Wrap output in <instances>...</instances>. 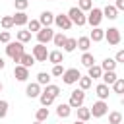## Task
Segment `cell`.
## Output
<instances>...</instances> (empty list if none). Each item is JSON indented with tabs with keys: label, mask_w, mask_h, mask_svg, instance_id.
I'll use <instances>...</instances> for the list:
<instances>
[{
	"label": "cell",
	"mask_w": 124,
	"mask_h": 124,
	"mask_svg": "<svg viewBox=\"0 0 124 124\" xmlns=\"http://www.w3.org/2000/svg\"><path fill=\"white\" fill-rule=\"evenodd\" d=\"M45 93H48V95H52V97L56 99V97L60 95V87H58V85H50V83H48V85H45Z\"/></svg>",
	"instance_id": "obj_32"
},
{
	"label": "cell",
	"mask_w": 124,
	"mask_h": 124,
	"mask_svg": "<svg viewBox=\"0 0 124 124\" xmlns=\"http://www.w3.org/2000/svg\"><path fill=\"white\" fill-rule=\"evenodd\" d=\"M21 66H25V68H31L33 64H35V58H33V54H27V52H23L21 56H19V60H17Z\"/></svg>",
	"instance_id": "obj_20"
},
{
	"label": "cell",
	"mask_w": 124,
	"mask_h": 124,
	"mask_svg": "<svg viewBox=\"0 0 124 124\" xmlns=\"http://www.w3.org/2000/svg\"><path fill=\"white\" fill-rule=\"evenodd\" d=\"M114 8L120 12V10H124V0H116V4H114Z\"/></svg>",
	"instance_id": "obj_45"
},
{
	"label": "cell",
	"mask_w": 124,
	"mask_h": 124,
	"mask_svg": "<svg viewBox=\"0 0 124 124\" xmlns=\"http://www.w3.org/2000/svg\"><path fill=\"white\" fill-rule=\"evenodd\" d=\"M74 124H85V122H81V120H76V122H74Z\"/></svg>",
	"instance_id": "obj_47"
},
{
	"label": "cell",
	"mask_w": 124,
	"mask_h": 124,
	"mask_svg": "<svg viewBox=\"0 0 124 124\" xmlns=\"http://www.w3.org/2000/svg\"><path fill=\"white\" fill-rule=\"evenodd\" d=\"M25 93H27L29 99H35V97L41 95V85H39L37 81H35V83H29V85L25 87Z\"/></svg>",
	"instance_id": "obj_13"
},
{
	"label": "cell",
	"mask_w": 124,
	"mask_h": 124,
	"mask_svg": "<svg viewBox=\"0 0 124 124\" xmlns=\"http://www.w3.org/2000/svg\"><path fill=\"white\" fill-rule=\"evenodd\" d=\"M91 118V112H89V108L87 107H78V120H81V122H87Z\"/></svg>",
	"instance_id": "obj_23"
},
{
	"label": "cell",
	"mask_w": 124,
	"mask_h": 124,
	"mask_svg": "<svg viewBox=\"0 0 124 124\" xmlns=\"http://www.w3.org/2000/svg\"><path fill=\"white\" fill-rule=\"evenodd\" d=\"M52 23H56L60 29H64V31H68L70 27H72V21H70V17L66 16V14H60V16H54V21Z\"/></svg>",
	"instance_id": "obj_10"
},
{
	"label": "cell",
	"mask_w": 124,
	"mask_h": 124,
	"mask_svg": "<svg viewBox=\"0 0 124 124\" xmlns=\"http://www.w3.org/2000/svg\"><path fill=\"white\" fill-rule=\"evenodd\" d=\"M78 83H79V89H83V91H85V89H89V87H91L93 79H91L89 76H81V78L78 79Z\"/></svg>",
	"instance_id": "obj_28"
},
{
	"label": "cell",
	"mask_w": 124,
	"mask_h": 124,
	"mask_svg": "<svg viewBox=\"0 0 124 124\" xmlns=\"http://www.w3.org/2000/svg\"><path fill=\"white\" fill-rule=\"evenodd\" d=\"M64 41H66V35H64L62 31H58V33L52 35V43H54V46H62Z\"/></svg>",
	"instance_id": "obj_29"
},
{
	"label": "cell",
	"mask_w": 124,
	"mask_h": 124,
	"mask_svg": "<svg viewBox=\"0 0 124 124\" xmlns=\"http://www.w3.org/2000/svg\"><path fill=\"white\" fill-rule=\"evenodd\" d=\"M79 78H81V74H79L78 68H68V70H64V74H62V79H64V83H68V85L78 83Z\"/></svg>",
	"instance_id": "obj_5"
},
{
	"label": "cell",
	"mask_w": 124,
	"mask_h": 124,
	"mask_svg": "<svg viewBox=\"0 0 124 124\" xmlns=\"http://www.w3.org/2000/svg\"><path fill=\"white\" fill-rule=\"evenodd\" d=\"M37 83H39V85H48V83H50V74L39 72V74H37Z\"/></svg>",
	"instance_id": "obj_27"
},
{
	"label": "cell",
	"mask_w": 124,
	"mask_h": 124,
	"mask_svg": "<svg viewBox=\"0 0 124 124\" xmlns=\"http://www.w3.org/2000/svg\"><path fill=\"white\" fill-rule=\"evenodd\" d=\"M87 70H89V74H87V76H89L91 79H99V78H101V74H103V70H101V66H97V64H93V66H89Z\"/></svg>",
	"instance_id": "obj_25"
},
{
	"label": "cell",
	"mask_w": 124,
	"mask_h": 124,
	"mask_svg": "<svg viewBox=\"0 0 124 124\" xmlns=\"http://www.w3.org/2000/svg\"><path fill=\"white\" fill-rule=\"evenodd\" d=\"M64 74V68H62V64H54V68H52V76H62Z\"/></svg>",
	"instance_id": "obj_42"
},
{
	"label": "cell",
	"mask_w": 124,
	"mask_h": 124,
	"mask_svg": "<svg viewBox=\"0 0 124 124\" xmlns=\"http://www.w3.org/2000/svg\"><path fill=\"white\" fill-rule=\"evenodd\" d=\"M89 46H91V39H89V37H79V39H76V48L87 52Z\"/></svg>",
	"instance_id": "obj_15"
},
{
	"label": "cell",
	"mask_w": 124,
	"mask_h": 124,
	"mask_svg": "<svg viewBox=\"0 0 124 124\" xmlns=\"http://www.w3.org/2000/svg\"><path fill=\"white\" fill-rule=\"evenodd\" d=\"M33 58L37 60V62H46V56H48V50H46V46L43 45V43H39V45H35L33 46Z\"/></svg>",
	"instance_id": "obj_8"
},
{
	"label": "cell",
	"mask_w": 124,
	"mask_h": 124,
	"mask_svg": "<svg viewBox=\"0 0 124 124\" xmlns=\"http://www.w3.org/2000/svg\"><path fill=\"white\" fill-rule=\"evenodd\" d=\"M27 31H31V33H37L39 29H41V23H39V19H29L27 21Z\"/></svg>",
	"instance_id": "obj_36"
},
{
	"label": "cell",
	"mask_w": 124,
	"mask_h": 124,
	"mask_svg": "<svg viewBox=\"0 0 124 124\" xmlns=\"http://www.w3.org/2000/svg\"><path fill=\"white\" fill-rule=\"evenodd\" d=\"M116 68V60L114 58H105L103 62H101V70L103 72H112Z\"/></svg>",
	"instance_id": "obj_22"
},
{
	"label": "cell",
	"mask_w": 124,
	"mask_h": 124,
	"mask_svg": "<svg viewBox=\"0 0 124 124\" xmlns=\"http://www.w3.org/2000/svg\"><path fill=\"white\" fill-rule=\"evenodd\" d=\"M14 4H16V10L17 12H25V8L29 6V0H16Z\"/></svg>",
	"instance_id": "obj_40"
},
{
	"label": "cell",
	"mask_w": 124,
	"mask_h": 124,
	"mask_svg": "<svg viewBox=\"0 0 124 124\" xmlns=\"http://www.w3.org/2000/svg\"><path fill=\"white\" fill-rule=\"evenodd\" d=\"M12 19H14V25H19V27L29 21V17H27L25 12H16V16H12Z\"/></svg>",
	"instance_id": "obj_17"
},
{
	"label": "cell",
	"mask_w": 124,
	"mask_h": 124,
	"mask_svg": "<svg viewBox=\"0 0 124 124\" xmlns=\"http://www.w3.org/2000/svg\"><path fill=\"white\" fill-rule=\"evenodd\" d=\"M83 101H85V91H83V89H74V91L70 93L68 105H70L72 108H78V107L83 105Z\"/></svg>",
	"instance_id": "obj_3"
},
{
	"label": "cell",
	"mask_w": 124,
	"mask_h": 124,
	"mask_svg": "<svg viewBox=\"0 0 124 124\" xmlns=\"http://www.w3.org/2000/svg\"><path fill=\"white\" fill-rule=\"evenodd\" d=\"M85 21L91 25V27H99L101 21H103V12L99 8H91L89 10V16H85Z\"/></svg>",
	"instance_id": "obj_4"
},
{
	"label": "cell",
	"mask_w": 124,
	"mask_h": 124,
	"mask_svg": "<svg viewBox=\"0 0 124 124\" xmlns=\"http://www.w3.org/2000/svg\"><path fill=\"white\" fill-rule=\"evenodd\" d=\"M114 60H116V64H118V62H124V50H118V52H116V58H114Z\"/></svg>",
	"instance_id": "obj_44"
},
{
	"label": "cell",
	"mask_w": 124,
	"mask_h": 124,
	"mask_svg": "<svg viewBox=\"0 0 124 124\" xmlns=\"http://www.w3.org/2000/svg\"><path fill=\"white\" fill-rule=\"evenodd\" d=\"M120 122H122V114L118 110L108 112V124H120Z\"/></svg>",
	"instance_id": "obj_33"
},
{
	"label": "cell",
	"mask_w": 124,
	"mask_h": 124,
	"mask_svg": "<svg viewBox=\"0 0 124 124\" xmlns=\"http://www.w3.org/2000/svg\"><path fill=\"white\" fill-rule=\"evenodd\" d=\"M4 66H6V62H4V58L0 56V70H4Z\"/></svg>",
	"instance_id": "obj_46"
},
{
	"label": "cell",
	"mask_w": 124,
	"mask_h": 124,
	"mask_svg": "<svg viewBox=\"0 0 124 124\" xmlns=\"http://www.w3.org/2000/svg\"><path fill=\"white\" fill-rule=\"evenodd\" d=\"M62 48H64V52H74V50H76V39H68V37H66Z\"/></svg>",
	"instance_id": "obj_30"
},
{
	"label": "cell",
	"mask_w": 124,
	"mask_h": 124,
	"mask_svg": "<svg viewBox=\"0 0 124 124\" xmlns=\"http://www.w3.org/2000/svg\"><path fill=\"white\" fill-rule=\"evenodd\" d=\"M6 114H8V101L0 99V118H4Z\"/></svg>",
	"instance_id": "obj_41"
},
{
	"label": "cell",
	"mask_w": 124,
	"mask_h": 124,
	"mask_svg": "<svg viewBox=\"0 0 124 124\" xmlns=\"http://www.w3.org/2000/svg\"><path fill=\"white\" fill-rule=\"evenodd\" d=\"M101 12H103V17H108V19H116V17H118V10H116L114 6H110V4H108L105 10H101Z\"/></svg>",
	"instance_id": "obj_21"
},
{
	"label": "cell",
	"mask_w": 124,
	"mask_h": 124,
	"mask_svg": "<svg viewBox=\"0 0 124 124\" xmlns=\"http://www.w3.org/2000/svg\"><path fill=\"white\" fill-rule=\"evenodd\" d=\"M52 35H54V31H52L50 27H41V29L37 31V41L43 43V45H46L48 41H52Z\"/></svg>",
	"instance_id": "obj_9"
},
{
	"label": "cell",
	"mask_w": 124,
	"mask_h": 124,
	"mask_svg": "<svg viewBox=\"0 0 124 124\" xmlns=\"http://www.w3.org/2000/svg\"><path fill=\"white\" fill-rule=\"evenodd\" d=\"M78 8H79L81 12H89V10L93 8V2H91V0H79Z\"/></svg>",
	"instance_id": "obj_38"
},
{
	"label": "cell",
	"mask_w": 124,
	"mask_h": 124,
	"mask_svg": "<svg viewBox=\"0 0 124 124\" xmlns=\"http://www.w3.org/2000/svg\"><path fill=\"white\" fill-rule=\"evenodd\" d=\"M89 112H91V116H95V118H101V116H105L107 112H108V105L105 103V101H97V103H93V107L89 108Z\"/></svg>",
	"instance_id": "obj_6"
},
{
	"label": "cell",
	"mask_w": 124,
	"mask_h": 124,
	"mask_svg": "<svg viewBox=\"0 0 124 124\" xmlns=\"http://www.w3.org/2000/svg\"><path fill=\"white\" fill-rule=\"evenodd\" d=\"M89 39H91L93 43H99V41H103V39H105V29H101V27H93V29H91V35H89Z\"/></svg>",
	"instance_id": "obj_18"
},
{
	"label": "cell",
	"mask_w": 124,
	"mask_h": 124,
	"mask_svg": "<svg viewBox=\"0 0 124 124\" xmlns=\"http://www.w3.org/2000/svg\"><path fill=\"white\" fill-rule=\"evenodd\" d=\"M17 41L19 43H27V41H31V31H17Z\"/></svg>",
	"instance_id": "obj_37"
},
{
	"label": "cell",
	"mask_w": 124,
	"mask_h": 124,
	"mask_svg": "<svg viewBox=\"0 0 124 124\" xmlns=\"http://www.w3.org/2000/svg\"><path fill=\"white\" fill-rule=\"evenodd\" d=\"M70 112H72V107H70L68 103H62V105H58V107H56V114H58L60 118H68V116H70Z\"/></svg>",
	"instance_id": "obj_19"
},
{
	"label": "cell",
	"mask_w": 124,
	"mask_h": 124,
	"mask_svg": "<svg viewBox=\"0 0 124 124\" xmlns=\"http://www.w3.org/2000/svg\"><path fill=\"white\" fill-rule=\"evenodd\" d=\"M39 101H41V105H43V107H48V105H52V103H54V97H52V95H48V93H45V91H41Z\"/></svg>",
	"instance_id": "obj_26"
},
{
	"label": "cell",
	"mask_w": 124,
	"mask_h": 124,
	"mask_svg": "<svg viewBox=\"0 0 124 124\" xmlns=\"http://www.w3.org/2000/svg\"><path fill=\"white\" fill-rule=\"evenodd\" d=\"M8 46H6V54L14 60V62H17L19 60V56L25 52L23 50V43H19V41H10V43H6Z\"/></svg>",
	"instance_id": "obj_1"
},
{
	"label": "cell",
	"mask_w": 124,
	"mask_h": 124,
	"mask_svg": "<svg viewBox=\"0 0 124 124\" xmlns=\"http://www.w3.org/2000/svg\"><path fill=\"white\" fill-rule=\"evenodd\" d=\"M35 118H37L39 122H43V120H46V118H48V108H46V107H43V108H39V110L35 112Z\"/></svg>",
	"instance_id": "obj_35"
},
{
	"label": "cell",
	"mask_w": 124,
	"mask_h": 124,
	"mask_svg": "<svg viewBox=\"0 0 124 124\" xmlns=\"http://www.w3.org/2000/svg\"><path fill=\"white\" fill-rule=\"evenodd\" d=\"M68 17H70V21H72V25H85L87 21H85V16H83V12L78 8V6H74V8H70L68 10V14H66Z\"/></svg>",
	"instance_id": "obj_2"
},
{
	"label": "cell",
	"mask_w": 124,
	"mask_h": 124,
	"mask_svg": "<svg viewBox=\"0 0 124 124\" xmlns=\"http://www.w3.org/2000/svg\"><path fill=\"white\" fill-rule=\"evenodd\" d=\"M0 23H2L4 29H10V27L14 25V19H12V16H4V17L0 19Z\"/></svg>",
	"instance_id": "obj_39"
},
{
	"label": "cell",
	"mask_w": 124,
	"mask_h": 124,
	"mask_svg": "<svg viewBox=\"0 0 124 124\" xmlns=\"http://www.w3.org/2000/svg\"><path fill=\"white\" fill-rule=\"evenodd\" d=\"M0 91H2V81H0Z\"/></svg>",
	"instance_id": "obj_49"
},
{
	"label": "cell",
	"mask_w": 124,
	"mask_h": 124,
	"mask_svg": "<svg viewBox=\"0 0 124 124\" xmlns=\"http://www.w3.org/2000/svg\"><path fill=\"white\" fill-rule=\"evenodd\" d=\"M81 64H83L85 68L93 66V64H95V58H93V54H91V52H83V56H81Z\"/></svg>",
	"instance_id": "obj_31"
},
{
	"label": "cell",
	"mask_w": 124,
	"mask_h": 124,
	"mask_svg": "<svg viewBox=\"0 0 124 124\" xmlns=\"http://www.w3.org/2000/svg\"><path fill=\"white\" fill-rule=\"evenodd\" d=\"M10 41H12V35L8 31H2L0 33V43H10Z\"/></svg>",
	"instance_id": "obj_43"
},
{
	"label": "cell",
	"mask_w": 124,
	"mask_h": 124,
	"mask_svg": "<svg viewBox=\"0 0 124 124\" xmlns=\"http://www.w3.org/2000/svg\"><path fill=\"white\" fill-rule=\"evenodd\" d=\"M52 21H54V14L52 12H43L41 16H39V23H41V27H50L52 25Z\"/></svg>",
	"instance_id": "obj_12"
},
{
	"label": "cell",
	"mask_w": 124,
	"mask_h": 124,
	"mask_svg": "<svg viewBox=\"0 0 124 124\" xmlns=\"http://www.w3.org/2000/svg\"><path fill=\"white\" fill-rule=\"evenodd\" d=\"M14 76H16V79H17V81H27V78H29V68H25V66L17 64V66L14 68Z\"/></svg>",
	"instance_id": "obj_11"
},
{
	"label": "cell",
	"mask_w": 124,
	"mask_h": 124,
	"mask_svg": "<svg viewBox=\"0 0 124 124\" xmlns=\"http://www.w3.org/2000/svg\"><path fill=\"white\" fill-rule=\"evenodd\" d=\"M101 79H103V83L112 85L114 79H116V72H114V70H112V72H103V74H101Z\"/></svg>",
	"instance_id": "obj_24"
},
{
	"label": "cell",
	"mask_w": 124,
	"mask_h": 124,
	"mask_svg": "<svg viewBox=\"0 0 124 124\" xmlns=\"http://www.w3.org/2000/svg\"><path fill=\"white\" fill-rule=\"evenodd\" d=\"M112 89H114V93H124V79L116 78L114 83H112Z\"/></svg>",
	"instance_id": "obj_34"
},
{
	"label": "cell",
	"mask_w": 124,
	"mask_h": 124,
	"mask_svg": "<svg viewBox=\"0 0 124 124\" xmlns=\"http://www.w3.org/2000/svg\"><path fill=\"white\" fill-rule=\"evenodd\" d=\"M46 60H50L52 64H62L64 62V54H62V50H50Z\"/></svg>",
	"instance_id": "obj_16"
},
{
	"label": "cell",
	"mask_w": 124,
	"mask_h": 124,
	"mask_svg": "<svg viewBox=\"0 0 124 124\" xmlns=\"http://www.w3.org/2000/svg\"><path fill=\"white\" fill-rule=\"evenodd\" d=\"M33 124H43V122H39V120H35V122H33Z\"/></svg>",
	"instance_id": "obj_48"
},
{
	"label": "cell",
	"mask_w": 124,
	"mask_h": 124,
	"mask_svg": "<svg viewBox=\"0 0 124 124\" xmlns=\"http://www.w3.org/2000/svg\"><path fill=\"white\" fill-rule=\"evenodd\" d=\"M105 39L108 41V45H112V46H116L118 43H120V31L116 29V27H108V29H105Z\"/></svg>",
	"instance_id": "obj_7"
},
{
	"label": "cell",
	"mask_w": 124,
	"mask_h": 124,
	"mask_svg": "<svg viewBox=\"0 0 124 124\" xmlns=\"http://www.w3.org/2000/svg\"><path fill=\"white\" fill-rule=\"evenodd\" d=\"M95 93H97V97H99L101 101H107L110 91H108V85H107V83H99V85L95 87Z\"/></svg>",
	"instance_id": "obj_14"
}]
</instances>
